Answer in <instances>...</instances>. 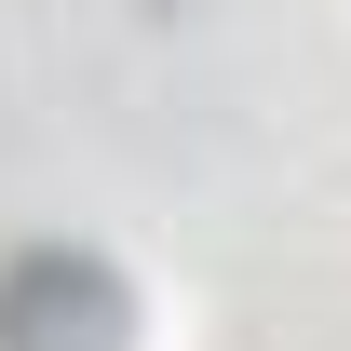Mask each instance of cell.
<instances>
[{
	"label": "cell",
	"instance_id": "1",
	"mask_svg": "<svg viewBox=\"0 0 351 351\" xmlns=\"http://www.w3.org/2000/svg\"><path fill=\"white\" fill-rule=\"evenodd\" d=\"M122 338H135V298L95 243L0 257V351H122Z\"/></svg>",
	"mask_w": 351,
	"mask_h": 351
}]
</instances>
